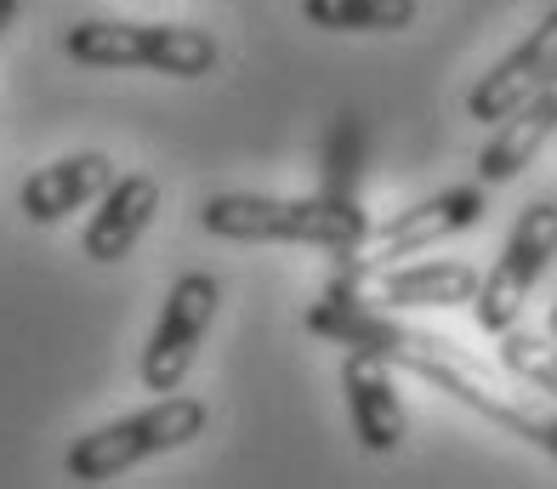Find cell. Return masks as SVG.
<instances>
[{
    "instance_id": "obj_5",
    "label": "cell",
    "mask_w": 557,
    "mask_h": 489,
    "mask_svg": "<svg viewBox=\"0 0 557 489\" xmlns=\"http://www.w3.org/2000/svg\"><path fill=\"white\" fill-rule=\"evenodd\" d=\"M490 211V199H484V183H455V188H438V194H426L416 205H404L398 217H387L382 228H370V234L352 245L342 256V279L352 273H375V268H387L398 262V256H416V250H433L438 240H455V234H467V228H478Z\"/></svg>"
},
{
    "instance_id": "obj_16",
    "label": "cell",
    "mask_w": 557,
    "mask_h": 489,
    "mask_svg": "<svg viewBox=\"0 0 557 489\" xmlns=\"http://www.w3.org/2000/svg\"><path fill=\"white\" fill-rule=\"evenodd\" d=\"M12 23H17V0H0V40H7Z\"/></svg>"
},
{
    "instance_id": "obj_12",
    "label": "cell",
    "mask_w": 557,
    "mask_h": 489,
    "mask_svg": "<svg viewBox=\"0 0 557 489\" xmlns=\"http://www.w3.org/2000/svg\"><path fill=\"white\" fill-rule=\"evenodd\" d=\"M160 211V183L148 171H132V176H114V183L97 194V211L81 234V250L91 262H120L132 256V245L148 234V222Z\"/></svg>"
},
{
    "instance_id": "obj_2",
    "label": "cell",
    "mask_w": 557,
    "mask_h": 489,
    "mask_svg": "<svg viewBox=\"0 0 557 489\" xmlns=\"http://www.w3.org/2000/svg\"><path fill=\"white\" fill-rule=\"evenodd\" d=\"M199 228L239 245H319L347 256L370 234L364 205L313 194V199H278V194H211L199 205Z\"/></svg>"
},
{
    "instance_id": "obj_9",
    "label": "cell",
    "mask_w": 557,
    "mask_h": 489,
    "mask_svg": "<svg viewBox=\"0 0 557 489\" xmlns=\"http://www.w3.org/2000/svg\"><path fill=\"white\" fill-rule=\"evenodd\" d=\"M557 81V7L529 29L506 58L478 81L472 91H467V114L472 120H484V125H495V120H506L518 109V102H529L535 91H546Z\"/></svg>"
},
{
    "instance_id": "obj_10",
    "label": "cell",
    "mask_w": 557,
    "mask_h": 489,
    "mask_svg": "<svg viewBox=\"0 0 557 489\" xmlns=\"http://www.w3.org/2000/svg\"><path fill=\"white\" fill-rule=\"evenodd\" d=\"M109 183H114V160L97 148H81V154H63V160L40 166L35 176H23L17 205L35 228H52V222L74 217L81 205H97V194Z\"/></svg>"
},
{
    "instance_id": "obj_15",
    "label": "cell",
    "mask_w": 557,
    "mask_h": 489,
    "mask_svg": "<svg viewBox=\"0 0 557 489\" xmlns=\"http://www.w3.org/2000/svg\"><path fill=\"white\" fill-rule=\"evenodd\" d=\"M500 365L518 381H529V388H541L546 399H557V342L552 337H529V330L506 325L500 330Z\"/></svg>"
},
{
    "instance_id": "obj_11",
    "label": "cell",
    "mask_w": 557,
    "mask_h": 489,
    "mask_svg": "<svg viewBox=\"0 0 557 489\" xmlns=\"http://www.w3.org/2000/svg\"><path fill=\"white\" fill-rule=\"evenodd\" d=\"M342 393H347V416H352V432L370 455H387L404 444L410 432V416H404V399L393 388V365L370 353H347L342 358Z\"/></svg>"
},
{
    "instance_id": "obj_13",
    "label": "cell",
    "mask_w": 557,
    "mask_h": 489,
    "mask_svg": "<svg viewBox=\"0 0 557 489\" xmlns=\"http://www.w3.org/2000/svg\"><path fill=\"white\" fill-rule=\"evenodd\" d=\"M495 125L500 132L484 143V154H478V183L484 188H500V183H512V176H523L529 160L557 137V81L546 91H535L529 102H518V109Z\"/></svg>"
},
{
    "instance_id": "obj_8",
    "label": "cell",
    "mask_w": 557,
    "mask_h": 489,
    "mask_svg": "<svg viewBox=\"0 0 557 489\" xmlns=\"http://www.w3.org/2000/svg\"><path fill=\"white\" fill-rule=\"evenodd\" d=\"M324 296L342 302H364L382 314H404V307H467L478 296V268L467 262H416V268H375V273H352L331 279Z\"/></svg>"
},
{
    "instance_id": "obj_1",
    "label": "cell",
    "mask_w": 557,
    "mask_h": 489,
    "mask_svg": "<svg viewBox=\"0 0 557 489\" xmlns=\"http://www.w3.org/2000/svg\"><path fill=\"white\" fill-rule=\"evenodd\" d=\"M308 330L324 337V342H336V347H347V353H370V358H382V365H393V370H410L421 381H433V388L449 393L455 404L478 409L484 421L518 432V439H529L535 450H546L557 461V409L523 404V399H500L484 381V370H472L467 358L449 347V337H426V330L398 325L393 314H382V307L342 302V296H319L308 307Z\"/></svg>"
},
{
    "instance_id": "obj_3",
    "label": "cell",
    "mask_w": 557,
    "mask_h": 489,
    "mask_svg": "<svg viewBox=\"0 0 557 489\" xmlns=\"http://www.w3.org/2000/svg\"><path fill=\"white\" fill-rule=\"evenodd\" d=\"M206 421H211L206 399L154 393L148 409H132V416H120V421L97 427V432H81V439L69 444V455H63V473L74 484H109L120 473L143 467V461L194 444L199 432H206Z\"/></svg>"
},
{
    "instance_id": "obj_14",
    "label": "cell",
    "mask_w": 557,
    "mask_h": 489,
    "mask_svg": "<svg viewBox=\"0 0 557 489\" xmlns=\"http://www.w3.org/2000/svg\"><path fill=\"white\" fill-rule=\"evenodd\" d=\"M421 0H301V17L331 35H398L410 29Z\"/></svg>"
},
{
    "instance_id": "obj_6",
    "label": "cell",
    "mask_w": 557,
    "mask_h": 489,
    "mask_svg": "<svg viewBox=\"0 0 557 489\" xmlns=\"http://www.w3.org/2000/svg\"><path fill=\"white\" fill-rule=\"evenodd\" d=\"M552 256H557V199H535V205L518 211L512 234H506V245L495 256V268L478 279V296L467 302L478 330L500 337L506 325H518L529 291H535L541 273L552 268Z\"/></svg>"
},
{
    "instance_id": "obj_7",
    "label": "cell",
    "mask_w": 557,
    "mask_h": 489,
    "mask_svg": "<svg viewBox=\"0 0 557 489\" xmlns=\"http://www.w3.org/2000/svg\"><path fill=\"white\" fill-rule=\"evenodd\" d=\"M222 307L216 273H183L165 291V307L154 319V337L143 342V388L148 393H176L194 370L199 347L211 337V319Z\"/></svg>"
},
{
    "instance_id": "obj_17",
    "label": "cell",
    "mask_w": 557,
    "mask_h": 489,
    "mask_svg": "<svg viewBox=\"0 0 557 489\" xmlns=\"http://www.w3.org/2000/svg\"><path fill=\"white\" fill-rule=\"evenodd\" d=\"M546 330H552V342H557V302H552V314H546Z\"/></svg>"
},
{
    "instance_id": "obj_4",
    "label": "cell",
    "mask_w": 557,
    "mask_h": 489,
    "mask_svg": "<svg viewBox=\"0 0 557 489\" xmlns=\"http://www.w3.org/2000/svg\"><path fill=\"white\" fill-rule=\"evenodd\" d=\"M63 51L81 69H148L171 74V81H199L222 58V46L194 23H120V17L69 23Z\"/></svg>"
}]
</instances>
